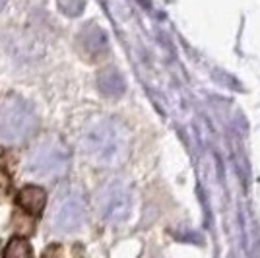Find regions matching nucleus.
Returning <instances> with one entry per match:
<instances>
[{
  "mask_svg": "<svg viewBox=\"0 0 260 258\" xmlns=\"http://www.w3.org/2000/svg\"><path fill=\"white\" fill-rule=\"evenodd\" d=\"M35 115L31 107L20 97H6L0 103V142L20 144L35 130Z\"/></svg>",
  "mask_w": 260,
  "mask_h": 258,
  "instance_id": "2",
  "label": "nucleus"
},
{
  "mask_svg": "<svg viewBox=\"0 0 260 258\" xmlns=\"http://www.w3.org/2000/svg\"><path fill=\"white\" fill-rule=\"evenodd\" d=\"M18 204L27 214H39L47 204V194L39 186H23L18 192Z\"/></svg>",
  "mask_w": 260,
  "mask_h": 258,
  "instance_id": "6",
  "label": "nucleus"
},
{
  "mask_svg": "<svg viewBox=\"0 0 260 258\" xmlns=\"http://www.w3.org/2000/svg\"><path fill=\"white\" fill-rule=\"evenodd\" d=\"M86 151L103 165H111L122 155V136L113 122H95L84 134Z\"/></svg>",
  "mask_w": 260,
  "mask_h": 258,
  "instance_id": "3",
  "label": "nucleus"
},
{
  "mask_svg": "<svg viewBox=\"0 0 260 258\" xmlns=\"http://www.w3.org/2000/svg\"><path fill=\"white\" fill-rule=\"evenodd\" d=\"M4 4H6V0H0V10L4 8Z\"/></svg>",
  "mask_w": 260,
  "mask_h": 258,
  "instance_id": "9",
  "label": "nucleus"
},
{
  "mask_svg": "<svg viewBox=\"0 0 260 258\" xmlns=\"http://www.w3.org/2000/svg\"><path fill=\"white\" fill-rule=\"evenodd\" d=\"M122 78H120L115 70H105L103 74L99 76V89L105 93V95H119L122 91Z\"/></svg>",
  "mask_w": 260,
  "mask_h": 258,
  "instance_id": "7",
  "label": "nucleus"
},
{
  "mask_svg": "<svg viewBox=\"0 0 260 258\" xmlns=\"http://www.w3.org/2000/svg\"><path fill=\"white\" fill-rule=\"evenodd\" d=\"M68 163H70V153L66 146L58 138L49 136L33 144L31 151L27 153L25 165L33 177L54 181L68 171Z\"/></svg>",
  "mask_w": 260,
  "mask_h": 258,
  "instance_id": "1",
  "label": "nucleus"
},
{
  "mask_svg": "<svg viewBox=\"0 0 260 258\" xmlns=\"http://www.w3.org/2000/svg\"><path fill=\"white\" fill-rule=\"evenodd\" d=\"M84 217L86 206L78 192H62L51 208V225L56 233H72L80 229Z\"/></svg>",
  "mask_w": 260,
  "mask_h": 258,
  "instance_id": "4",
  "label": "nucleus"
},
{
  "mask_svg": "<svg viewBox=\"0 0 260 258\" xmlns=\"http://www.w3.org/2000/svg\"><path fill=\"white\" fill-rule=\"evenodd\" d=\"M101 212L111 221H119L128 212V194L119 183L109 184L101 192Z\"/></svg>",
  "mask_w": 260,
  "mask_h": 258,
  "instance_id": "5",
  "label": "nucleus"
},
{
  "mask_svg": "<svg viewBox=\"0 0 260 258\" xmlns=\"http://www.w3.org/2000/svg\"><path fill=\"white\" fill-rule=\"evenodd\" d=\"M31 254V247L25 243V241H22V239H14V241H10L8 243V247H6V250H4V256H29Z\"/></svg>",
  "mask_w": 260,
  "mask_h": 258,
  "instance_id": "8",
  "label": "nucleus"
}]
</instances>
